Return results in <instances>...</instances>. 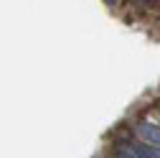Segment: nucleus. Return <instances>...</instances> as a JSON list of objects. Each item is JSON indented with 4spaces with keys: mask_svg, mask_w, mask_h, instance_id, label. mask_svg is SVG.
Listing matches in <instances>:
<instances>
[{
    "mask_svg": "<svg viewBox=\"0 0 160 158\" xmlns=\"http://www.w3.org/2000/svg\"><path fill=\"white\" fill-rule=\"evenodd\" d=\"M135 3H158V0H135Z\"/></svg>",
    "mask_w": 160,
    "mask_h": 158,
    "instance_id": "obj_2",
    "label": "nucleus"
},
{
    "mask_svg": "<svg viewBox=\"0 0 160 158\" xmlns=\"http://www.w3.org/2000/svg\"><path fill=\"white\" fill-rule=\"evenodd\" d=\"M158 110H160V105H158Z\"/></svg>",
    "mask_w": 160,
    "mask_h": 158,
    "instance_id": "obj_5",
    "label": "nucleus"
},
{
    "mask_svg": "<svg viewBox=\"0 0 160 158\" xmlns=\"http://www.w3.org/2000/svg\"><path fill=\"white\" fill-rule=\"evenodd\" d=\"M135 133L140 135V143L160 148V125L158 123H148V120H137L135 123Z\"/></svg>",
    "mask_w": 160,
    "mask_h": 158,
    "instance_id": "obj_1",
    "label": "nucleus"
},
{
    "mask_svg": "<svg viewBox=\"0 0 160 158\" xmlns=\"http://www.w3.org/2000/svg\"><path fill=\"white\" fill-rule=\"evenodd\" d=\"M107 3H109V5H117V3H119V0H107Z\"/></svg>",
    "mask_w": 160,
    "mask_h": 158,
    "instance_id": "obj_3",
    "label": "nucleus"
},
{
    "mask_svg": "<svg viewBox=\"0 0 160 158\" xmlns=\"http://www.w3.org/2000/svg\"><path fill=\"white\" fill-rule=\"evenodd\" d=\"M158 8H160V0H158Z\"/></svg>",
    "mask_w": 160,
    "mask_h": 158,
    "instance_id": "obj_4",
    "label": "nucleus"
}]
</instances>
